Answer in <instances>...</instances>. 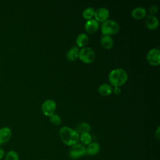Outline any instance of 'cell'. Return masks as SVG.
<instances>
[{"instance_id":"6da1fadb","label":"cell","mask_w":160,"mask_h":160,"mask_svg":"<svg viewBox=\"0 0 160 160\" xmlns=\"http://www.w3.org/2000/svg\"><path fill=\"white\" fill-rule=\"evenodd\" d=\"M59 135L62 142L68 146H72L79 142V134L68 126L62 127L59 131Z\"/></svg>"},{"instance_id":"7a4b0ae2","label":"cell","mask_w":160,"mask_h":160,"mask_svg":"<svg viewBox=\"0 0 160 160\" xmlns=\"http://www.w3.org/2000/svg\"><path fill=\"white\" fill-rule=\"evenodd\" d=\"M128 78L126 71L122 68L114 69L108 75L109 82L114 87H121L126 82Z\"/></svg>"},{"instance_id":"3957f363","label":"cell","mask_w":160,"mask_h":160,"mask_svg":"<svg viewBox=\"0 0 160 160\" xmlns=\"http://www.w3.org/2000/svg\"><path fill=\"white\" fill-rule=\"evenodd\" d=\"M119 24L112 20L108 19L104 22L101 25V32L103 35H113L117 34L119 31Z\"/></svg>"},{"instance_id":"277c9868","label":"cell","mask_w":160,"mask_h":160,"mask_svg":"<svg viewBox=\"0 0 160 160\" xmlns=\"http://www.w3.org/2000/svg\"><path fill=\"white\" fill-rule=\"evenodd\" d=\"M78 58L83 62L89 64L92 62L96 58L94 50L89 47H84L79 51Z\"/></svg>"},{"instance_id":"5b68a950","label":"cell","mask_w":160,"mask_h":160,"mask_svg":"<svg viewBox=\"0 0 160 160\" xmlns=\"http://www.w3.org/2000/svg\"><path fill=\"white\" fill-rule=\"evenodd\" d=\"M86 154V148L81 143H77L71 146L69 151V156L72 159H78Z\"/></svg>"},{"instance_id":"8992f818","label":"cell","mask_w":160,"mask_h":160,"mask_svg":"<svg viewBox=\"0 0 160 160\" xmlns=\"http://www.w3.org/2000/svg\"><path fill=\"white\" fill-rule=\"evenodd\" d=\"M146 59L152 66H158L160 64V51L157 48L151 49L147 53Z\"/></svg>"},{"instance_id":"52a82bcc","label":"cell","mask_w":160,"mask_h":160,"mask_svg":"<svg viewBox=\"0 0 160 160\" xmlns=\"http://www.w3.org/2000/svg\"><path fill=\"white\" fill-rule=\"evenodd\" d=\"M56 103L52 99H47L41 105V110L43 114L47 117H50L55 113Z\"/></svg>"},{"instance_id":"ba28073f","label":"cell","mask_w":160,"mask_h":160,"mask_svg":"<svg viewBox=\"0 0 160 160\" xmlns=\"http://www.w3.org/2000/svg\"><path fill=\"white\" fill-rule=\"evenodd\" d=\"M109 16V11L106 8H100L95 11L94 19L98 22H104L108 20Z\"/></svg>"},{"instance_id":"9c48e42d","label":"cell","mask_w":160,"mask_h":160,"mask_svg":"<svg viewBox=\"0 0 160 160\" xmlns=\"http://www.w3.org/2000/svg\"><path fill=\"white\" fill-rule=\"evenodd\" d=\"M84 28L88 34H94L99 28V22L94 19L87 20L84 24Z\"/></svg>"},{"instance_id":"30bf717a","label":"cell","mask_w":160,"mask_h":160,"mask_svg":"<svg viewBox=\"0 0 160 160\" xmlns=\"http://www.w3.org/2000/svg\"><path fill=\"white\" fill-rule=\"evenodd\" d=\"M12 136L11 129L8 127H2L0 128V144L8 142Z\"/></svg>"},{"instance_id":"8fae6325","label":"cell","mask_w":160,"mask_h":160,"mask_svg":"<svg viewBox=\"0 0 160 160\" xmlns=\"http://www.w3.org/2000/svg\"><path fill=\"white\" fill-rule=\"evenodd\" d=\"M145 24L149 30H155L159 25L158 18L154 15H148L145 19Z\"/></svg>"},{"instance_id":"7c38bea8","label":"cell","mask_w":160,"mask_h":160,"mask_svg":"<svg viewBox=\"0 0 160 160\" xmlns=\"http://www.w3.org/2000/svg\"><path fill=\"white\" fill-rule=\"evenodd\" d=\"M146 9L142 7H137L131 11V16L136 20H140L146 16Z\"/></svg>"},{"instance_id":"4fadbf2b","label":"cell","mask_w":160,"mask_h":160,"mask_svg":"<svg viewBox=\"0 0 160 160\" xmlns=\"http://www.w3.org/2000/svg\"><path fill=\"white\" fill-rule=\"evenodd\" d=\"M100 151V145L97 142H91L86 148V153L90 156H94L98 154Z\"/></svg>"},{"instance_id":"5bb4252c","label":"cell","mask_w":160,"mask_h":160,"mask_svg":"<svg viewBox=\"0 0 160 160\" xmlns=\"http://www.w3.org/2000/svg\"><path fill=\"white\" fill-rule=\"evenodd\" d=\"M100 43L101 46L105 49H110L112 48L114 44V42L112 38L110 36L108 35H102L101 40Z\"/></svg>"},{"instance_id":"9a60e30c","label":"cell","mask_w":160,"mask_h":160,"mask_svg":"<svg viewBox=\"0 0 160 160\" xmlns=\"http://www.w3.org/2000/svg\"><path fill=\"white\" fill-rule=\"evenodd\" d=\"M89 42V37L85 33H81L78 34L76 39V43L77 47L79 48H84L86 45L88 44Z\"/></svg>"},{"instance_id":"2e32d148","label":"cell","mask_w":160,"mask_h":160,"mask_svg":"<svg viewBox=\"0 0 160 160\" xmlns=\"http://www.w3.org/2000/svg\"><path fill=\"white\" fill-rule=\"evenodd\" d=\"M79 48L76 46L71 47L66 54V58L69 61H75L78 58Z\"/></svg>"},{"instance_id":"e0dca14e","label":"cell","mask_w":160,"mask_h":160,"mask_svg":"<svg viewBox=\"0 0 160 160\" xmlns=\"http://www.w3.org/2000/svg\"><path fill=\"white\" fill-rule=\"evenodd\" d=\"M98 91L100 95L102 96H108L112 92V88L109 84L104 83L99 86Z\"/></svg>"},{"instance_id":"ac0fdd59","label":"cell","mask_w":160,"mask_h":160,"mask_svg":"<svg viewBox=\"0 0 160 160\" xmlns=\"http://www.w3.org/2000/svg\"><path fill=\"white\" fill-rule=\"evenodd\" d=\"M75 130L80 135L82 133L89 132L91 131V126L87 122H81L77 126Z\"/></svg>"},{"instance_id":"d6986e66","label":"cell","mask_w":160,"mask_h":160,"mask_svg":"<svg viewBox=\"0 0 160 160\" xmlns=\"http://www.w3.org/2000/svg\"><path fill=\"white\" fill-rule=\"evenodd\" d=\"M79 141L83 146H88L92 142V137L89 132L82 133L79 135Z\"/></svg>"},{"instance_id":"ffe728a7","label":"cell","mask_w":160,"mask_h":160,"mask_svg":"<svg viewBox=\"0 0 160 160\" xmlns=\"http://www.w3.org/2000/svg\"><path fill=\"white\" fill-rule=\"evenodd\" d=\"M94 12H95V10L93 8L88 7L84 9L82 13V16L84 19L89 20V19H91L94 17Z\"/></svg>"},{"instance_id":"44dd1931","label":"cell","mask_w":160,"mask_h":160,"mask_svg":"<svg viewBox=\"0 0 160 160\" xmlns=\"http://www.w3.org/2000/svg\"><path fill=\"white\" fill-rule=\"evenodd\" d=\"M4 160H19V154L14 150H10L5 154Z\"/></svg>"},{"instance_id":"7402d4cb","label":"cell","mask_w":160,"mask_h":160,"mask_svg":"<svg viewBox=\"0 0 160 160\" xmlns=\"http://www.w3.org/2000/svg\"><path fill=\"white\" fill-rule=\"evenodd\" d=\"M49 121L53 125L58 126L61 124L62 119L59 115L54 113V114L49 117Z\"/></svg>"},{"instance_id":"603a6c76","label":"cell","mask_w":160,"mask_h":160,"mask_svg":"<svg viewBox=\"0 0 160 160\" xmlns=\"http://www.w3.org/2000/svg\"><path fill=\"white\" fill-rule=\"evenodd\" d=\"M158 11V6L156 4H152L149 8V12L150 15H154Z\"/></svg>"},{"instance_id":"cb8c5ba5","label":"cell","mask_w":160,"mask_h":160,"mask_svg":"<svg viewBox=\"0 0 160 160\" xmlns=\"http://www.w3.org/2000/svg\"><path fill=\"white\" fill-rule=\"evenodd\" d=\"M112 92L116 94V95H118L121 93V89L120 88V87H114V89H112Z\"/></svg>"},{"instance_id":"d4e9b609","label":"cell","mask_w":160,"mask_h":160,"mask_svg":"<svg viewBox=\"0 0 160 160\" xmlns=\"http://www.w3.org/2000/svg\"><path fill=\"white\" fill-rule=\"evenodd\" d=\"M160 128L159 126L158 127V128L156 129V130L155 131V136L157 138L158 140H159L160 139Z\"/></svg>"},{"instance_id":"484cf974","label":"cell","mask_w":160,"mask_h":160,"mask_svg":"<svg viewBox=\"0 0 160 160\" xmlns=\"http://www.w3.org/2000/svg\"><path fill=\"white\" fill-rule=\"evenodd\" d=\"M4 156H5L4 150L1 148H0V160L3 159L4 158Z\"/></svg>"}]
</instances>
